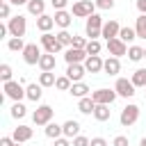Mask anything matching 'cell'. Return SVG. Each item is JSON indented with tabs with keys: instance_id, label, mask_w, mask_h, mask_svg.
I'll return each mask as SVG.
<instances>
[{
	"instance_id": "9",
	"label": "cell",
	"mask_w": 146,
	"mask_h": 146,
	"mask_svg": "<svg viewBox=\"0 0 146 146\" xmlns=\"http://www.w3.org/2000/svg\"><path fill=\"white\" fill-rule=\"evenodd\" d=\"M137 87L132 84V80H128V78H116V82H114V91H116V96H121V98H132L137 91H135Z\"/></svg>"
},
{
	"instance_id": "50",
	"label": "cell",
	"mask_w": 146,
	"mask_h": 146,
	"mask_svg": "<svg viewBox=\"0 0 146 146\" xmlns=\"http://www.w3.org/2000/svg\"><path fill=\"white\" fill-rule=\"evenodd\" d=\"M139 146H146V137H141V141H139Z\"/></svg>"
},
{
	"instance_id": "6",
	"label": "cell",
	"mask_w": 146,
	"mask_h": 146,
	"mask_svg": "<svg viewBox=\"0 0 146 146\" xmlns=\"http://www.w3.org/2000/svg\"><path fill=\"white\" fill-rule=\"evenodd\" d=\"M52 114H55V110L50 107V105H36V110L32 112V121H34V125H48L50 121H52Z\"/></svg>"
},
{
	"instance_id": "27",
	"label": "cell",
	"mask_w": 146,
	"mask_h": 146,
	"mask_svg": "<svg viewBox=\"0 0 146 146\" xmlns=\"http://www.w3.org/2000/svg\"><path fill=\"white\" fill-rule=\"evenodd\" d=\"M55 82H57V75L52 73V71H41L39 73V84L46 89V87H55Z\"/></svg>"
},
{
	"instance_id": "16",
	"label": "cell",
	"mask_w": 146,
	"mask_h": 146,
	"mask_svg": "<svg viewBox=\"0 0 146 146\" xmlns=\"http://www.w3.org/2000/svg\"><path fill=\"white\" fill-rule=\"evenodd\" d=\"M103 66H105V59H103L100 55H89V57L84 59V68H87V73H100Z\"/></svg>"
},
{
	"instance_id": "24",
	"label": "cell",
	"mask_w": 146,
	"mask_h": 146,
	"mask_svg": "<svg viewBox=\"0 0 146 146\" xmlns=\"http://www.w3.org/2000/svg\"><path fill=\"white\" fill-rule=\"evenodd\" d=\"M43 132H46V137H48V139H52V141H55V139H59V137H64L62 125H59V123H55V121H50V123L43 128Z\"/></svg>"
},
{
	"instance_id": "23",
	"label": "cell",
	"mask_w": 146,
	"mask_h": 146,
	"mask_svg": "<svg viewBox=\"0 0 146 146\" xmlns=\"http://www.w3.org/2000/svg\"><path fill=\"white\" fill-rule=\"evenodd\" d=\"M55 27V18L52 16H48V14H43V16H39L36 18V30L43 34V32H50Z\"/></svg>"
},
{
	"instance_id": "15",
	"label": "cell",
	"mask_w": 146,
	"mask_h": 146,
	"mask_svg": "<svg viewBox=\"0 0 146 146\" xmlns=\"http://www.w3.org/2000/svg\"><path fill=\"white\" fill-rule=\"evenodd\" d=\"M119 32H121V25L116 23V21H105V25H103V32H100V36L105 39V41H110V39H116L119 36Z\"/></svg>"
},
{
	"instance_id": "5",
	"label": "cell",
	"mask_w": 146,
	"mask_h": 146,
	"mask_svg": "<svg viewBox=\"0 0 146 146\" xmlns=\"http://www.w3.org/2000/svg\"><path fill=\"white\" fill-rule=\"evenodd\" d=\"M71 14L75 18H89L91 14H96V2L94 0H75Z\"/></svg>"
},
{
	"instance_id": "26",
	"label": "cell",
	"mask_w": 146,
	"mask_h": 146,
	"mask_svg": "<svg viewBox=\"0 0 146 146\" xmlns=\"http://www.w3.org/2000/svg\"><path fill=\"white\" fill-rule=\"evenodd\" d=\"M94 110H96V103H94L91 96L78 100V112H80V114H94Z\"/></svg>"
},
{
	"instance_id": "38",
	"label": "cell",
	"mask_w": 146,
	"mask_h": 146,
	"mask_svg": "<svg viewBox=\"0 0 146 146\" xmlns=\"http://www.w3.org/2000/svg\"><path fill=\"white\" fill-rule=\"evenodd\" d=\"M11 75H14L11 66H9V64H0V80H2V82H9Z\"/></svg>"
},
{
	"instance_id": "28",
	"label": "cell",
	"mask_w": 146,
	"mask_h": 146,
	"mask_svg": "<svg viewBox=\"0 0 146 146\" xmlns=\"http://www.w3.org/2000/svg\"><path fill=\"white\" fill-rule=\"evenodd\" d=\"M110 116H112L110 105H96V110H94V119L96 121H110Z\"/></svg>"
},
{
	"instance_id": "49",
	"label": "cell",
	"mask_w": 146,
	"mask_h": 146,
	"mask_svg": "<svg viewBox=\"0 0 146 146\" xmlns=\"http://www.w3.org/2000/svg\"><path fill=\"white\" fill-rule=\"evenodd\" d=\"M27 2H30V0H9V5H14V7H21V5L27 7Z\"/></svg>"
},
{
	"instance_id": "37",
	"label": "cell",
	"mask_w": 146,
	"mask_h": 146,
	"mask_svg": "<svg viewBox=\"0 0 146 146\" xmlns=\"http://www.w3.org/2000/svg\"><path fill=\"white\" fill-rule=\"evenodd\" d=\"M87 55H100V50H103V46H100V41L98 39H91L89 43H87Z\"/></svg>"
},
{
	"instance_id": "1",
	"label": "cell",
	"mask_w": 146,
	"mask_h": 146,
	"mask_svg": "<svg viewBox=\"0 0 146 146\" xmlns=\"http://www.w3.org/2000/svg\"><path fill=\"white\" fill-rule=\"evenodd\" d=\"M103 25H105V21L100 18V14H91L87 21H84V36L91 41V39H98L100 36V32H103Z\"/></svg>"
},
{
	"instance_id": "30",
	"label": "cell",
	"mask_w": 146,
	"mask_h": 146,
	"mask_svg": "<svg viewBox=\"0 0 146 146\" xmlns=\"http://www.w3.org/2000/svg\"><path fill=\"white\" fill-rule=\"evenodd\" d=\"M25 46H27V43H25L23 39H18V36H9V39H7V48H9L11 52H23Z\"/></svg>"
},
{
	"instance_id": "36",
	"label": "cell",
	"mask_w": 146,
	"mask_h": 146,
	"mask_svg": "<svg viewBox=\"0 0 146 146\" xmlns=\"http://www.w3.org/2000/svg\"><path fill=\"white\" fill-rule=\"evenodd\" d=\"M71 87H73V82L66 78V75H57V82H55V89H59V91H71Z\"/></svg>"
},
{
	"instance_id": "29",
	"label": "cell",
	"mask_w": 146,
	"mask_h": 146,
	"mask_svg": "<svg viewBox=\"0 0 146 146\" xmlns=\"http://www.w3.org/2000/svg\"><path fill=\"white\" fill-rule=\"evenodd\" d=\"M135 32H137V39H144L146 41V14H139L137 21H135Z\"/></svg>"
},
{
	"instance_id": "43",
	"label": "cell",
	"mask_w": 146,
	"mask_h": 146,
	"mask_svg": "<svg viewBox=\"0 0 146 146\" xmlns=\"http://www.w3.org/2000/svg\"><path fill=\"white\" fill-rule=\"evenodd\" d=\"M71 0H50V5H52V9L55 11H62V9H66V5H68Z\"/></svg>"
},
{
	"instance_id": "53",
	"label": "cell",
	"mask_w": 146,
	"mask_h": 146,
	"mask_svg": "<svg viewBox=\"0 0 146 146\" xmlns=\"http://www.w3.org/2000/svg\"><path fill=\"white\" fill-rule=\"evenodd\" d=\"M73 2H75V0H73Z\"/></svg>"
},
{
	"instance_id": "20",
	"label": "cell",
	"mask_w": 146,
	"mask_h": 146,
	"mask_svg": "<svg viewBox=\"0 0 146 146\" xmlns=\"http://www.w3.org/2000/svg\"><path fill=\"white\" fill-rule=\"evenodd\" d=\"M73 98H87V96H91V89H89V84H84V82H73V87H71V91H68Z\"/></svg>"
},
{
	"instance_id": "51",
	"label": "cell",
	"mask_w": 146,
	"mask_h": 146,
	"mask_svg": "<svg viewBox=\"0 0 146 146\" xmlns=\"http://www.w3.org/2000/svg\"><path fill=\"white\" fill-rule=\"evenodd\" d=\"M144 59H146V48H144Z\"/></svg>"
},
{
	"instance_id": "12",
	"label": "cell",
	"mask_w": 146,
	"mask_h": 146,
	"mask_svg": "<svg viewBox=\"0 0 146 146\" xmlns=\"http://www.w3.org/2000/svg\"><path fill=\"white\" fill-rule=\"evenodd\" d=\"M89 55H87V50H82V48H66L64 50V59H66V64H84V59H87Z\"/></svg>"
},
{
	"instance_id": "46",
	"label": "cell",
	"mask_w": 146,
	"mask_h": 146,
	"mask_svg": "<svg viewBox=\"0 0 146 146\" xmlns=\"http://www.w3.org/2000/svg\"><path fill=\"white\" fill-rule=\"evenodd\" d=\"M91 146H110V144H107V139H103V137H91Z\"/></svg>"
},
{
	"instance_id": "21",
	"label": "cell",
	"mask_w": 146,
	"mask_h": 146,
	"mask_svg": "<svg viewBox=\"0 0 146 146\" xmlns=\"http://www.w3.org/2000/svg\"><path fill=\"white\" fill-rule=\"evenodd\" d=\"M103 71H105L107 75H119V73H121V59H119V57H107Z\"/></svg>"
},
{
	"instance_id": "17",
	"label": "cell",
	"mask_w": 146,
	"mask_h": 146,
	"mask_svg": "<svg viewBox=\"0 0 146 146\" xmlns=\"http://www.w3.org/2000/svg\"><path fill=\"white\" fill-rule=\"evenodd\" d=\"M55 25L59 27V30H68L71 27V23H73V14L71 11H66V9H62V11H55Z\"/></svg>"
},
{
	"instance_id": "8",
	"label": "cell",
	"mask_w": 146,
	"mask_h": 146,
	"mask_svg": "<svg viewBox=\"0 0 146 146\" xmlns=\"http://www.w3.org/2000/svg\"><path fill=\"white\" fill-rule=\"evenodd\" d=\"M41 50H43L41 46H36V43H27L25 50L21 52V55H23V62H25L27 66H34V64L39 66V59H41V55H43Z\"/></svg>"
},
{
	"instance_id": "34",
	"label": "cell",
	"mask_w": 146,
	"mask_h": 146,
	"mask_svg": "<svg viewBox=\"0 0 146 146\" xmlns=\"http://www.w3.org/2000/svg\"><path fill=\"white\" fill-rule=\"evenodd\" d=\"M128 59L130 62H141L144 59V48L141 46H130L128 48Z\"/></svg>"
},
{
	"instance_id": "7",
	"label": "cell",
	"mask_w": 146,
	"mask_h": 146,
	"mask_svg": "<svg viewBox=\"0 0 146 146\" xmlns=\"http://www.w3.org/2000/svg\"><path fill=\"white\" fill-rule=\"evenodd\" d=\"M39 43H41V48H43V52H50V55H55V52H59L64 46L57 41V36L52 34V32H43L41 36H39Z\"/></svg>"
},
{
	"instance_id": "35",
	"label": "cell",
	"mask_w": 146,
	"mask_h": 146,
	"mask_svg": "<svg viewBox=\"0 0 146 146\" xmlns=\"http://www.w3.org/2000/svg\"><path fill=\"white\" fill-rule=\"evenodd\" d=\"M9 114H11V119H16V121H18V119H23V116L27 114V107H25L23 103H14V105H11V110H9Z\"/></svg>"
},
{
	"instance_id": "2",
	"label": "cell",
	"mask_w": 146,
	"mask_h": 146,
	"mask_svg": "<svg viewBox=\"0 0 146 146\" xmlns=\"http://www.w3.org/2000/svg\"><path fill=\"white\" fill-rule=\"evenodd\" d=\"M7 27H9V36L23 39L25 32H27V18H25L23 14H16V16H11V18L7 21Z\"/></svg>"
},
{
	"instance_id": "13",
	"label": "cell",
	"mask_w": 146,
	"mask_h": 146,
	"mask_svg": "<svg viewBox=\"0 0 146 146\" xmlns=\"http://www.w3.org/2000/svg\"><path fill=\"white\" fill-rule=\"evenodd\" d=\"M71 82H82V78L87 75L84 64H66V73H64Z\"/></svg>"
},
{
	"instance_id": "39",
	"label": "cell",
	"mask_w": 146,
	"mask_h": 146,
	"mask_svg": "<svg viewBox=\"0 0 146 146\" xmlns=\"http://www.w3.org/2000/svg\"><path fill=\"white\" fill-rule=\"evenodd\" d=\"M71 144H73V146H91V139L84 137V135H78L75 139H71Z\"/></svg>"
},
{
	"instance_id": "47",
	"label": "cell",
	"mask_w": 146,
	"mask_h": 146,
	"mask_svg": "<svg viewBox=\"0 0 146 146\" xmlns=\"http://www.w3.org/2000/svg\"><path fill=\"white\" fill-rule=\"evenodd\" d=\"M0 146H16V141H14V137H2Z\"/></svg>"
},
{
	"instance_id": "32",
	"label": "cell",
	"mask_w": 146,
	"mask_h": 146,
	"mask_svg": "<svg viewBox=\"0 0 146 146\" xmlns=\"http://www.w3.org/2000/svg\"><path fill=\"white\" fill-rule=\"evenodd\" d=\"M55 36H57V41H59L64 48H71V46H73V36H75V34H68V30H59Z\"/></svg>"
},
{
	"instance_id": "42",
	"label": "cell",
	"mask_w": 146,
	"mask_h": 146,
	"mask_svg": "<svg viewBox=\"0 0 146 146\" xmlns=\"http://www.w3.org/2000/svg\"><path fill=\"white\" fill-rule=\"evenodd\" d=\"M87 43H89V39L87 36H73V48H87Z\"/></svg>"
},
{
	"instance_id": "31",
	"label": "cell",
	"mask_w": 146,
	"mask_h": 146,
	"mask_svg": "<svg viewBox=\"0 0 146 146\" xmlns=\"http://www.w3.org/2000/svg\"><path fill=\"white\" fill-rule=\"evenodd\" d=\"M119 39L121 41H125V43H132L135 39H137V32H135V27H121V32H119Z\"/></svg>"
},
{
	"instance_id": "52",
	"label": "cell",
	"mask_w": 146,
	"mask_h": 146,
	"mask_svg": "<svg viewBox=\"0 0 146 146\" xmlns=\"http://www.w3.org/2000/svg\"><path fill=\"white\" fill-rule=\"evenodd\" d=\"M16 146H23V144H18V141H16Z\"/></svg>"
},
{
	"instance_id": "3",
	"label": "cell",
	"mask_w": 146,
	"mask_h": 146,
	"mask_svg": "<svg viewBox=\"0 0 146 146\" xmlns=\"http://www.w3.org/2000/svg\"><path fill=\"white\" fill-rule=\"evenodd\" d=\"M2 91H5V96L11 98L14 103H21V100L25 98V87H23V82H18V80L2 82Z\"/></svg>"
},
{
	"instance_id": "11",
	"label": "cell",
	"mask_w": 146,
	"mask_h": 146,
	"mask_svg": "<svg viewBox=\"0 0 146 146\" xmlns=\"http://www.w3.org/2000/svg\"><path fill=\"white\" fill-rule=\"evenodd\" d=\"M107 52H110V57H123V55H128V43L125 41H121L119 36L116 39H110L107 41Z\"/></svg>"
},
{
	"instance_id": "22",
	"label": "cell",
	"mask_w": 146,
	"mask_h": 146,
	"mask_svg": "<svg viewBox=\"0 0 146 146\" xmlns=\"http://www.w3.org/2000/svg\"><path fill=\"white\" fill-rule=\"evenodd\" d=\"M27 14L30 16H43L46 14V0H30L27 2Z\"/></svg>"
},
{
	"instance_id": "25",
	"label": "cell",
	"mask_w": 146,
	"mask_h": 146,
	"mask_svg": "<svg viewBox=\"0 0 146 146\" xmlns=\"http://www.w3.org/2000/svg\"><path fill=\"white\" fill-rule=\"evenodd\" d=\"M55 66H57L55 55L43 52V55H41V59H39V68H41V71H55Z\"/></svg>"
},
{
	"instance_id": "19",
	"label": "cell",
	"mask_w": 146,
	"mask_h": 146,
	"mask_svg": "<svg viewBox=\"0 0 146 146\" xmlns=\"http://www.w3.org/2000/svg\"><path fill=\"white\" fill-rule=\"evenodd\" d=\"M62 130H64V137L75 139V137L80 135V123H78L75 119H68V121H64V123H62Z\"/></svg>"
},
{
	"instance_id": "48",
	"label": "cell",
	"mask_w": 146,
	"mask_h": 146,
	"mask_svg": "<svg viewBox=\"0 0 146 146\" xmlns=\"http://www.w3.org/2000/svg\"><path fill=\"white\" fill-rule=\"evenodd\" d=\"M135 5H137V11L139 14H146V0H137Z\"/></svg>"
},
{
	"instance_id": "41",
	"label": "cell",
	"mask_w": 146,
	"mask_h": 146,
	"mask_svg": "<svg viewBox=\"0 0 146 146\" xmlns=\"http://www.w3.org/2000/svg\"><path fill=\"white\" fill-rule=\"evenodd\" d=\"M94 2H96V9H103V11L114 7V0H94Z\"/></svg>"
},
{
	"instance_id": "33",
	"label": "cell",
	"mask_w": 146,
	"mask_h": 146,
	"mask_svg": "<svg viewBox=\"0 0 146 146\" xmlns=\"http://www.w3.org/2000/svg\"><path fill=\"white\" fill-rule=\"evenodd\" d=\"M130 80H132L135 87H144V89H146V68H137Z\"/></svg>"
},
{
	"instance_id": "44",
	"label": "cell",
	"mask_w": 146,
	"mask_h": 146,
	"mask_svg": "<svg viewBox=\"0 0 146 146\" xmlns=\"http://www.w3.org/2000/svg\"><path fill=\"white\" fill-rule=\"evenodd\" d=\"M112 146H128V137L125 135H116L114 141H112Z\"/></svg>"
},
{
	"instance_id": "4",
	"label": "cell",
	"mask_w": 146,
	"mask_h": 146,
	"mask_svg": "<svg viewBox=\"0 0 146 146\" xmlns=\"http://www.w3.org/2000/svg\"><path fill=\"white\" fill-rule=\"evenodd\" d=\"M137 121H139V105L128 103V105L121 110V114H119V123H121L123 128H130V125H135Z\"/></svg>"
},
{
	"instance_id": "14",
	"label": "cell",
	"mask_w": 146,
	"mask_h": 146,
	"mask_svg": "<svg viewBox=\"0 0 146 146\" xmlns=\"http://www.w3.org/2000/svg\"><path fill=\"white\" fill-rule=\"evenodd\" d=\"M32 135H34V130H32L30 125H25V123H18V125L14 128V132H11L14 141H18V144H25V141H30V139H32Z\"/></svg>"
},
{
	"instance_id": "10",
	"label": "cell",
	"mask_w": 146,
	"mask_h": 146,
	"mask_svg": "<svg viewBox=\"0 0 146 146\" xmlns=\"http://www.w3.org/2000/svg\"><path fill=\"white\" fill-rule=\"evenodd\" d=\"M91 98H94V103L96 105H112L119 96H116V91L114 89H96V91H91Z\"/></svg>"
},
{
	"instance_id": "45",
	"label": "cell",
	"mask_w": 146,
	"mask_h": 146,
	"mask_svg": "<svg viewBox=\"0 0 146 146\" xmlns=\"http://www.w3.org/2000/svg\"><path fill=\"white\" fill-rule=\"evenodd\" d=\"M52 146H73V144H71V139H68V137H59V139H55V141H52Z\"/></svg>"
},
{
	"instance_id": "18",
	"label": "cell",
	"mask_w": 146,
	"mask_h": 146,
	"mask_svg": "<svg viewBox=\"0 0 146 146\" xmlns=\"http://www.w3.org/2000/svg\"><path fill=\"white\" fill-rule=\"evenodd\" d=\"M41 96H43V87H41L39 82H30V84H25V98H27V100L39 103Z\"/></svg>"
},
{
	"instance_id": "40",
	"label": "cell",
	"mask_w": 146,
	"mask_h": 146,
	"mask_svg": "<svg viewBox=\"0 0 146 146\" xmlns=\"http://www.w3.org/2000/svg\"><path fill=\"white\" fill-rule=\"evenodd\" d=\"M0 18H7V21L11 18V5L9 2H2L0 5Z\"/></svg>"
}]
</instances>
